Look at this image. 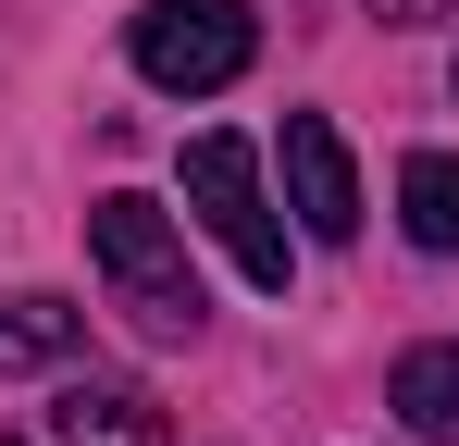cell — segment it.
Here are the masks:
<instances>
[{
  "label": "cell",
  "instance_id": "9c48e42d",
  "mask_svg": "<svg viewBox=\"0 0 459 446\" xmlns=\"http://www.w3.org/2000/svg\"><path fill=\"white\" fill-rule=\"evenodd\" d=\"M385 25H435V13H447V0H373Z\"/></svg>",
  "mask_w": 459,
  "mask_h": 446
},
{
  "label": "cell",
  "instance_id": "52a82bcc",
  "mask_svg": "<svg viewBox=\"0 0 459 446\" xmlns=\"http://www.w3.org/2000/svg\"><path fill=\"white\" fill-rule=\"evenodd\" d=\"M397 223H410L422 248H459V161L447 149H410V161H397Z\"/></svg>",
  "mask_w": 459,
  "mask_h": 446
},
{
  "label": "cell",
  "instance_id": "6da1fadb",
  "mask_svg": "<svg viewBox=\"0 0 459 446\" xmlns=\"http://www.w3.org/2000/svg\"><path fill=\"white\" fill-rule=\"evenodd\" d=\"M87 261H100L112 310H125L150 347H186V335H199V273H186V236H174V211H161V199L112 186V199L87 211Z\"/></svg>",
  "mask_w": 459,
  "mask_h": 446
},
{
  "label": "cell",
  "instance_id": "277c9868",
  "mask_svg": "<svg viewBox=\"0 0 459 446\" xmlns=\"http://www.w3.org/2000/svg\"><path fill=\"white\" fill-rule=\"evenodd\" d=\"M286 199H299V223L335 248V236H360V174H348V137L323 124V112H286Z\"/></svg>",
  "mask_w": 459,
  "mask_h": 446
},
{
  "label": "cell",
  "instance_id": "7a4b0ae2",
  "mask_svg": "<svg viewBox=\"0 0 459 446\" xmlns=\"http://www.w3.org/2000/svg\"><path fill=\"white\" fill-rule=\"evenodd\" d=\"M125 50H137V74H150L161 99H212V87L248 74L261 25H248V0H150L125 25Z\"/></svg>",
  "mask_w": 459,
  "mask_h": 446
},
{
  "label": "cell",
  "instance_id": "30bf717a",
  "mask_svg": "<svg viewBox=\"0 0 459 446\" xmlns=\"http://www.w3.org/2000/svg\"><path fill=\"white\" fill-rule=\"evenodd\" d=\"M0 446H13V434H0Z\"/></svg>",
  "mask_w": 459,
  "mask_h": 446
},
{
  "label": "cell",
  "instance_id": "ba28073f",
  "mask_svg": "<svg viewBox=\"0 0 459 446\" xmlns=\"http://www.w3.org/2000/svg\"><path fill=\"white\" fill-rule=\"evenodd\" d=\"M75 360V310L63 297H0V372H50Z\"/></svg>",
  "mask_w": 459,
  "mask_h": 446
},
{
  "label": "cell",
  "instance_id": "3957f363",
  "mask_svg": "<svg viewBox=\"0 0 459 446\" xmlns=\"http://www.w3.org/2000/svg\"><path fill=\"white\" fill-rule=\"evenodd\" d=\"M186 199H199V223L224 236V261L248 273V286H286V223H273V199H261L248 137H199L186 149Z\"/></svg>",
  "mask_w": 459,
  "mask_h": 446
},
{
  "label": "cell",
  "instance_id": "5b68a950",
  "mask_svg": "<svg viewBox=\"0 0 459 446\" xmlns=\"http://www.w3.org/2000/svg\"><path fill=\"white\" fill-rule=\"evenodd\" d=\"M50 446H161V409L137 397V384H63Z\"/></svg>",
  "mask_w": 459,
  "mask_h": 446
},
{
  "label": "cell",
  "instance_id": "8992f818",
  "mask_svg": "<svg viewBox=\"0 0 459 446\" xmlns=\"http://www.w3.org/2000/svg\"><path fill=\"white\" fill-rule=\"evenodd\" d=\"M385 409H397L410 434L459 446V347H410V360L385 372Z\"/></svg>",
  "mask_w": 459,
  "mask_h": 446
}]
</instances>
